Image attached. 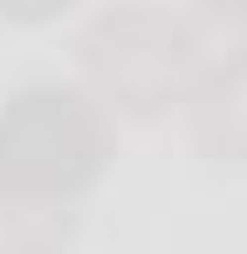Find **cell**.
<instances>
[{
  "instance_id": "277c9868",
  "label": "cell",
  "mask_w": 247,
  "mask_h": 254,
  "mask_svg": "<svg viewBox=\"0 0 247 254\" xmlns=\"http://www.w3.org/2000/svg\"><path fill=\"white\" fill-rule=\"evenodd\" d=\"M69 248H76V199L0 186V254H69Z\"/></svg>"
},
{
  "instance_id": "3957f363",
  "label": "cell",
  "mask_w": 247,
  "mask_h": 254,
  "mask_svg": "<svg viewBox=\"0 0 247 254\" xmlns=\"http://www.w3.org/2000/svg\"><path fill=\"white\" fill-rule=\"evenodd\" d=\"M185 124L213 165H247V42L199 69L185 89Z\"/></svg>"
},
{
  "instance_id": "8992f818",
  "label": "cell",
  "mask_w": 247,
  "mask_h": 254,
  "mask_svg": "<svg viewBox=\"0 0 247 254\" xmlns=\"http://www.w3.org/2000/svg\"><path fill=\"white\" fill-rule=\"evenodd\" d=\"M199 14L220 21V28H234V35L247 42V0H199Z\"/></svg>"
},
{
  "instance_id": "7a4b0ae2",
  "label": "cell",
  "mask_w": 247,
  "mask_h": 254,
  "mask_svg": "<svg viewBox=\"0 0 247 254\" xmlns=\"http://www.w3.org/2000/svg\"><path fill=\"white\" fill-rule=\"evenodd\" d=\"M110 172V110L76 83H21L0 103V186L82 199Z\"/></svg>"
},
{
  "instance_id": "6da1fadb",
  "label": "cell",
  "mask_w": 247,
  "mask_h": 254,
  "mask_svg": "<svg viewBox=\"0 0 247 254\" xmlns=\"http://www.w3.org/2000/svg\"><path fill=\"white\" fill-rule=\"evenodd\" d=\"M199 69H206L199 28L158 0H117L82 28V76L103 110L165 117L172 103H185Z\"/></svg>"
},
{
  "instance_id": "5b68a950",
  "label": "cell",
  "mask_w": 247,
  "mask_h": 254,
  "mask_svg": "<svg viewBox=\"0 0 247 254\" xmlns=\"http://www.w3.org/2000/svg\"><path fill=\"white\" fill-rule=\"evenodd\" d=\"M62 7H76V0H0V21H21V28H35V21H55Z\"/></svg>"
}]
</instances>
